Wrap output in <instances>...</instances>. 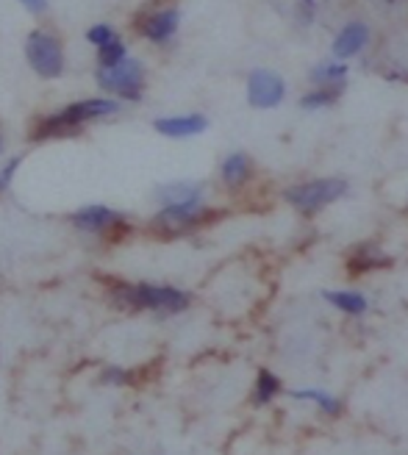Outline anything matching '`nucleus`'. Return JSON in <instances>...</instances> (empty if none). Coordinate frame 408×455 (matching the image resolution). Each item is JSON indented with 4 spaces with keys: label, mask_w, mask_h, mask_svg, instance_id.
<instances>
[{
    "label": "nucleus",
    "mask_w": 408,
    "mask_h": 455,
    "mask_svg": "<svg viewBox=\"0 0 408 455\" xmlns=\"http://www.w3.org/2000/svg\"><path fill=\"white\" fill-rule=\"evenodd\" d=\"M123 103L106 95L81 98L73 103H64L48 114H36L28 128L31 142H56V140H76L89 125H98L106 120H115L123 114Z\"/></svg>",
    "instance_id": "1"
},
{
    "label": "nucleus",
    "mask_w": 408,
    "mask_h": 455,
    "mask_svg": "<svg viewBox=\"0 0 408 455\" xmlns=\"http://www.w3.org/2000/svg\"><path fill=\"white\" fill-rule=\"evenodd\" d=\"M111 300L125 311H156V314H180L189 308V294L167 283H111Z\"/></svg>",
    "instance_id": "2"
},
{
    "label": "nucleus",
    "mask_w": 408,
    "mask_h": 455,
    "mask_svg": "<svg viewBox=\"0 0 408 455\" xmlns=\"http://www.w3.org/2000/svg\"><path fill=\"white\" fill-rule=\"evenodd\" d=\"M95 84L106 98H115L123 106L125 103H140L148 89V70L140 59L125 56L117 64L95 67Z\"/></svg>",
    "instance_id": "3"
},
{
    "label": "nucleus",
    "mask_w": 408,
    "mask_h": 455,
    "mask_svg": "<svg viewBox=\"0 0 408 455\" xmlns=\"http://www.w3.org/2000/svg\"><path fill=\"white\" fill-rule=\"evenodd\" d=\"M22 56H26L31 73L42 81H59L67 73L64 42L53 28H31L26 42H22Z\"/></svg>",
    "instance_id": "4"
},
{
    "label": "nucleus",
    "mask_w": 408,
    "mask_h": 455,
    "mask_svg": "<svg viewBox=\"0 0 408 455\" xmlns=\"http://www.w3.org/2000/svg\"><path fill=\"white\" fill-rule=\"evenodd\" d=\"M67 220H70L73 231L98 242H117L123 234L131 231L128 214L115 206H106V203H84Z\"/></svg>",
    "instance_id": "5"
},
{
    "label": "nucleus",
    "mask_w": 408,
    "mask_h": 455,
    "mask_svg": "<svg viewBox=\"0 0 408 455\" xmlns=\"http://www.w3.org/2000/svg\"><path fill=\"white\" fill-rule=\"evenodd\" d=\"M131 28L150 44H170L180 28V9L150 4L131 17Z\"/></svg>",
    "instance_id": "6"
},
{
    "label": "nucleus",
    "mask_w": 408,
    "mask_h": 455,
    "mask_svg": "<svg viewBox=\"0 0 408 455\" xmlns=\"http://www.w3.org/2000/svg\"><path fill=\"white\" fill-rule=\"evenodd\" d=\"M209 209L206 200H189V203H175V206H158V212L150 217V228L162 236H180L197 228L206 220Z\"/></svg>",
    "instance_id": "7"
},
{
    "label": "nucleus",
    "mask_w": 408,
    "mask_h": 455,
    "mask_svg": "<svg viewBox=\"0 0 408 455\" xmlns=\"http://www.w3.org/2000/svg\"><path fill=\"white\" fill-rule=\"evenodd\" d=\"M345 192H348V184L342 178H320V180H308V184L289 189L286 200L303 214H316L336 197H342Z\"/></svg>",
    "instance_id": "8"
},
{
    "label": "nucleus",
    "mask_w": 408,
    "mask_h": 455,
    "mask_svg": "<svg viewBox=\"0 0 408 455\" xmlns=\"http://www.w3.org/2000/svg\"><path fill=\"white\" fill-rule=\"evenodd\" d=\"M286 95L284 78L272 70H253L247 78V103L253 108H276Z\"/></svg>",
    "instance_id": "9"
},
{
    "label": "nucleus",
    "mask_w": 408,
    "mask_h": 455,
    "mask_svg": "<svg viewBox=\"0 0 408 455\" xmlns=\"http://www.w3.org/2000/svg\"><path fill=\"white\" fill-rule=\"evenodd\" d=\"M209 128V120L203 114L192 111V114H167V117L153 120V131L164 140H192V136H200Z\"/></svg>",
    "instance_id": "10"
},
{
    "label": "nucleus",
    "mask_w": 408,
    "mask_h": 455,
    "mask_svg": "<svg viewBox=\"0 0 408 455\" xmlns=\"http://www.w3.org/2000/svg\"><path fill=\"white\" fill-rule=\"evenodd\" d=\"M203 197V184L195 180H167V184L153 189L156 206H175V203H189Z\"/></svg>",
    "instance_id": "11"
},
{
    "label": "nucleus",
    "mask_w": 408,
    "mask_h": 455,
    "mask_svg": "<svg viewBox=\"0 0 408 455\" xmlns=\"http://www.w3.org/2000/svg\"><path fill=\"white\" fill-rule=\"evenodd\" d=\"M253 172V164H251V156L247 153H231L222 158V167H220V178L222 184L228 189H236V187H244L247 178Z\"/></svg>",
    "instance_id": "12"
},
{
    "label": "nucleus",
    "mask_w": 408,
    "mask_h": 455,
    "mask_svg": "<svg viewBox=\"0 0 408 455\" xmlns=\"http://www.w3.org/2000/svg\"><path fill=\"white\" fill-rule=\"evenodd\" d=\"M367 39H370L367 26H361V22H350V26L342 28V34L336 36V42H333V56L336 59H350V56H356L361 48H364Z\"/></svg>",
    "instance_id": "13"
},
{
    "label": "nucleus",
    "mask_w": 408,
    "mask_h": 455,
    "mask_svg": "<svg viewBox=\"0 0 408 455\" xmlns=\"http://www.w3.org/2000/svg\"><path fill=\"white\" fill-rule=\"evenodd\" d=\"M325 300L345 314H364L367 311V300L361 298L358 291H325Z\"/></svg>",
    "instance_id": "14"
},
{
    "label": "nucleus",
    "mask_w": 408,
    "mask_h": 455,
    "mask_svg": "<svg viewBox=\"0 0 408 455\" xmlns=\"http://www.w3.org/2000/svg\"><path fill=\"white\" fill-rule=\"evenodd\" d=\"M125 56H131V53H128V44H125L123 36H117V39H111L108 44H103V48L95 51V67L117 64V61H123Z\"/></svg>",
    "instance_id": "15"
},
{
    "label": "nucleus",
    "mask_w": 408,
    "mask_h": 455,
    "mask_svg": "<svg viewBox=\"0 0 408 455\" xmlns=\"http://www.w3.org/2000/svg\"><path fill=\"white\" fill-rule=\"evenodd\" d=\"M281 392V380L272 375L269 370H261L259 372V380H256V392H253V403L256 405H264L269 403L272 397H276Z\"/></svg>",
    "instance_id": "16"
},
{
    "label": "nucleus",
    "mask_w": 408,
    "mask_h": 455,
    "mask_svg": "<svg viewBox=\"0 0 408 455\" xmlns=\"http://www.w3.org/2000/svg\"><path fill=\"white\" fill-rule=\"evenodd\" d=\"M117 36H120V31L111 26V22H92V26H89L86 34H84L86 44H92L95 51L103 48V44H108L111 39H117Z\"/></svg>",
    "instance_id": "17"
},
{
    "label": "nucleus",
    "mask_w": 408,
    "mask_h": 455,
    "mask_svg": "<svg viewBox=\"0 0 408 455\" xmlns=\"http://www.w3.org/2000/svg\"><path fill=\"white\" fill-rule=\"evenodd\" d=\"M339 92H342V84H328V86H320L316 92L300 98V106L306 108H320V106H328L339 98Z\"/></svg>",
    "instance_id": "18"
},
{
    "label": "nucleus",
    "mask_w": 408,
    "mask_h": 455,
    "mask_svg": "<svg viewBox=\"0 0 408 455\" xmlns=\"http://www.w3.org/2000/svg\"><path fill=\"white\" fill-rule=\"evenodd\" d=\"M345 76H348V67L345 64H320L311 73V81L320 84V86H328V84H342Z\"/></svg>",
    "instance_id": "19"
},
{
    "label": "nucleus",
    "mask_w": 408,
    "mask_h": 455,
    "mask_svg": "<svg viewBox=\"0 0 408 455\" xmlns=\"http://www.w3.org/2000/svg\"><path fill=\"white\" fill-rule=\"evenodd\" d=\"M22 167V156H9L4 164H0V197L9 195L12 184H14V178Z\"/></svg>",
    "instance_id": "20"
},
{
    "label": "nucleus",
    "mask_w": 408,
    "mask_h": 455,
    "mask_svg": "<svg viewBox=\"0 0 408 455\" xmlns=\"http://www.w3.org/2000/svg\"><path fill=\"white\" fill-rule=\"evenodd\" d=\"M292 397H294V400H314L320 408H325L328 414H339V403H336L331 395H325V392H316V389H300V392H292Z\"/></svg>",
    "instance_id": "21"
},
{
    "label": "nucleus",
    "mask_w": 408,
    "mask_h": 455,
    "mask_svg": "<svg viewBox=\"0 0 408 455\" xmlns=\"http://www.w3.org/2000/svg\"><path fill=\"white\" fill-rule=\"evenodd\" d=\"M17 4L26 9L28 14H34V17H42V14H48L51 12V4L48 0H17Z\"/></svg>",
    "instance_id": "22"
},
{
    "label": "nucleus",
    "mask_w": 408,
    "mask_h": 455,
    "mask_svg": "<svg viewBox=\"0 0 408 455\" xmlns=\"http://www.w3.org/2000/svg\"><path fill=\"white\" fill-rule=\"evenodd\" d=\"M103 380H106V383H123V380H125V372H123V370H106Z\"/></svg>",
    "instance_id": "23"
},
{
    "label": "nucleus",
    "mask_w": 408,
    "mask_h": 455,
    "mask_svg": "<svg viewBox=\"0 0 408 455\" xmlns=\"http://www.w3.org/2000/svg\"><path fill=\"white\" fill-rule=\"evenodd\" d=\"M4 148H6V131L0 125V156H4Z\"/></svg>",
    "instance_id": "24"
}]
</instances>
